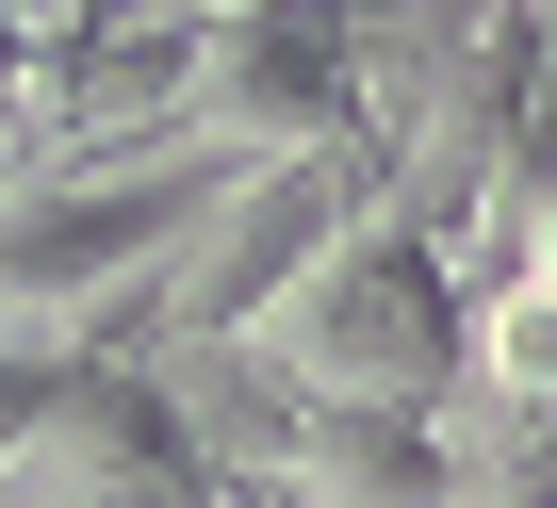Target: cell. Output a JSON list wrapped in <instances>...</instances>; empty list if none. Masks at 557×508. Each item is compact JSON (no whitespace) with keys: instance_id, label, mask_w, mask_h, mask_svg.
Here are the masks:
<instances>
[{"instance_id":"cell-2","label":"cell","mask_w":557,"mask_h":508,"mask_svg":"<svg viewBox=\"0 0 557 508\" xmlns=\"http://www.w3.org/2000/svg\"><path fill=\"white\" fill-rule=\"evenodd\" d=\"M181 148L262 164V148H377L361 132V0H246L197 34V99Z\"/></svg>"},{"instance_id":"cell-1","label":"cell","mask_w":557,"mask_h":508,"mask_svg":"<svg viewBox=\"0 0 557 508\" xmlns=\"http://www.w3.org/2000/svg\"><path fill=\"white\" fill-rule=\"evenodd\" d=\"M246 361L278 394H312V410H426V394H459V280H443L426 230H394L361 197L345 246L246 329Z\"/></svg>"}]
</instances>
